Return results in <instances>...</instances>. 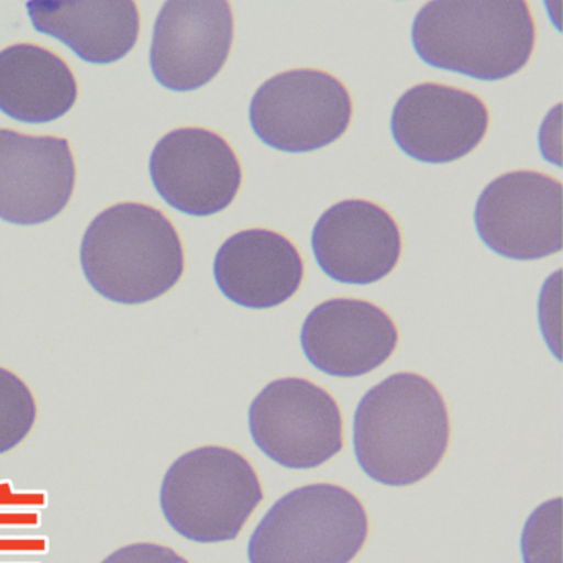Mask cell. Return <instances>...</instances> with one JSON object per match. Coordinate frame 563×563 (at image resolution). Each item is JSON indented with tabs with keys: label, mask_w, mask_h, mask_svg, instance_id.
I'll return each instance as SVG.
<instances>
[{
	"label": "cell",
	"mask_w": 563,
	"mask_h": 563,
	"mask_svg": "<svg viewBox=\"0 0 563 563\" xmlns=\"http://www.w3.org/2000/svg\"><path fill=\"white\" fill-rule=\"evenodd\" d=\"M450 418L438 388L410 372L372 387L354 415L358 466L384 486H411L443 460Z\"/></svg>",
	"instance_id": "1"
},
{
	"label": "cell",
	"mask_w": 563,
	"mask_h": 563,
	"mask_svg": "<svg viewBox=\"0 0 563 563\" xmlns=\"http://www.w3.org/2000/svg\"><path fill=\"white\" fill-rule=\"evenodd\" d=\"M411 44L438 70L499 81L526 67L536 27L522 0H434L415 18Z\"/></svg>",
	"instance_id": "2"
},
{
	"label": "cell",
	"mask_w": 563,
	"mask_h": 563,
	"mask_svg": "<svg viewBox=\"0 0 563 563\" xmlns=\"http://www.w3.org/2000/svg\"><path fill=\"white\" fill-rule=\"evenodd\" d=\"M80 263L91 288L118 305H144L166 295L184 273L183 242L159 210L120 203L95 217Z\"/></svg>",
	"instance_id": "3"
},
{
	"label": "cell",
	"mask_w": 563,
	"mask_h": 563,
	"mask_svg": "<svg viewBox=\"0 0 563 563\" xmlns=\"http://www.w3.org/2000/svg\"><path fill=\"white\" fill-rule=\"evenodd\" d=\"M262 500L252 464L222 446L197 448L177 457L161 484L164 519L197 543L236 539Z\"/></svg>",
	"instance_id": "4"
},
{
	"label": "cell",
	"mask_w": 563,
	"mask_h": 563,
	"mask_svg": "<svg viewBox=\"0 0 563 563\" xmlns=\"http://www.w3.org/2000/svg\"><path fill=\"white\" fill-rule=\"evenodd\" d=\"M361 500L335 484L283 496L250 537V563H351L367 539Z\"/></svg>",
	"instance_id": "5"
},
{
	"label": "cell",
	"mask_w": 563,
	"mask_h": 563,
	"mask_svg": "<svg viewBox=\"0 0 563 563\" xmlns=\"http://www.w3.org/2000/svg\"><path fill=\"white\" fill-rule=\"evenodd\" d=\"M352 100L344 85L319 70H291L262 85L250 103L253 133L288 154L322 150L347 131Z\"/></svg>",
	"instance_id": "6"
},
{
	"label": "cell",
	"mask_w": 563,
	"mask_h": 563,
	"mask_svg": "<svg viewBox=\"0 0 563 563\" xmlns=\"http://www.w3.org/2000/svg\"><path fill=\"white\" fill-rule=\"evenodd\" d=\"M250 433L265 456L289 470L321 466L342 450L334 398L305 378H279L252 401Z\"/></svg>",
	"instance_id": "7"
},
{
	"label": "cell",
	"mask_w": 563,
	"mask_h": 563,
	"mask_svg": "<svg viewBox=\"0 0 563 563\" xmlns=\"http://www.w3.org/2000/svg\"><path fill=\"white\" fill-rule=\"evenodd\" d=\"M562 184L545 174H504L477 199V235L507 260L532 262L555 255L562 250Z\"/></svg>",
	"instance_id": "8"
},
{
	"label": "cell",
	"mask_w": 563,
	"mask_h": 563,
	"mask_svg": "<svg viewBox=\"0 0 563 563\" xmlns=\"http://www.w3.org/2000/svg\"><path fill=\"white\" fill-rule=\"evenodd\" d=\"M161 199L190 217L222 212L242 186V167L230 144L212 131L183 128L166 134L150 161Z\"/></svg>",
	"instance_id": "9"
},
{
	"label": "cell",
	"mask_w": 563,
	"mask_h": 563,
	"mask_svg": "<svg viewBox=\"0 0 563 563\" xmlns=\"http://www.w3.org/2000/svg\"><path fill=\"white\" fill-rule=\"evenodd\" d=\"M232 44L229 2L170 0L154 24L151 70L167 90H199L220 74Z\"/></svg>",
	"instance_id": "10"
},
{
	"label": "cell",
	"mask_w": 563,
	"mask_h": 563,
	"mask_svg": "<svg viewBox=\"0 0 563 563\" xmlns=\"http://www.w3.org/2000/svg\"><path fill=\"white\" fill-rule=\"evenodd\" d=\"M489 126L486 104L470 91L444 85L410 88L395 104L391 137L401 153L424 164H448L479 146Z\"/></svg>",
	"instance_id": "11"
},
{
	"label": "cell",
	"mask_w": 563,
	"mask_h": 563,
	"mask_svg": "<svg viewBox=\"0 0 563 563\" xmlns=\"http://www.w3.org/2000/svg\"><path fill=\"white\" fill-rule=\"evenodd\" d=\"M67 140L0 130V220L41 225L64 212L75 189Z\"/></svg>",
	"instance_id": "12"
},
{
	"label": "cell",
	"mask_w": 563,
	"mask_h": 563,
	"mask_svg": "<svg viewBox=\"0 0 563 563\" xmlns=\"http://www.w3.org/2000/svg\"><path fill=\"white\" fill-rule=\"evenodd\" d=\"M311 249L319 268L334 282L372 285L397 266L400 229L382 207L367 200H344L319 217Z\"/></svg>",
	"instance_id": "13"
},
{
	"label": "cell",
	"mask_w": 563,
	"mask_h": 563,
	"mask_svg": "<svg viewBox=\"0 0 563 563\" xmlns=\"http://www.w3.org/2000/svg\"><path fill=\"white\" fill-rule=\"evenodd\" d=\"M397 342L387 312L361 299H329L309 312L301 329L302 352L312 367L339 378L371 374Z\"/></svg>",
	"instance_id": "14"
},
{
	"label": "cell",
	"mask_w": 563,
	"mask_h": 563,
	"mask_svg": "<svg viewBox=\"0 0 563 563\" xmlns=\"http://www.w3.org/2000/svg\"><path fill=\"white\" fill-rule=\"evenodd\" d=\"M305 263L286 236L245 230L230 236L216 255L213 278L222 295L249 309H272L296 295Z\"/></svg>",
	"instance_id": "15"
},
{
	"label": "cell",
	"mask_w": 563,
	"mask_h": 563,
	"mask_svg": "<svg viewBox=\"0 0 563 563\" xmlns=\"http://www.w3.org/2000/svg\"><path fill=\"white\" fill-rule=\"evenodd\" d=\"M27 12L35 31L88 64L120 62L140 35V12L131 0H32Z\"/></svg>",
	"instance_id": "16"
},
{
	"label": "cell",
	"mask_w": 563,
	"mask_h": 563,
	"mask_svg": "<svg viewBox=\"0 0 563 563\" xmlns=\"http://www.w3.org/2000/svg\"><path fill=\"white\" fill-rule=\"evenodd\" d=\"M78 98L68 65L47 48L19 44L0 52V111L19 123L65 117Z\"/></svg>",
	"instance_id": "17"
},
{
	"label": "cell",
	"mask_w": 563,
	"mask_h": 563,
	"mask_svg": "<svg viewBox=\"0 0 563 563\" xmlns=\"http://www.w3.org/2000/svg\"><path fill=\"white\" fill-rule=\"evenodd\" d=\"M37 405L27 385L0 367V454L21 444L34 428Z\"/></svg>",
	"instance_id": "18"
},
{
	"label": "cell",
	"mask_w": 563,
	"mask_h": 563,
	"mask_svg": "<svg viewBox=\"0 0 563 563\" xmlns=\"http://www.w3.org/2000/svg\"><path fill=\"white\" fill-rule=\"evenodd\" d=\"M523 563H562V499L537 507L520 537Z\"/></svg>",
	"instance_id": "19"
},
{
	"label": "cell",
	"mask_w": 563,
	"mask_h": 563,
	"mask_svg": "<svg viewBox=\"0 0 563 563\" xmlns=\"http://www.w3.org/2000/svg\"><path fill=\"white\" fill-rule=\"evenodd\" d=\"M101 563H189L169 547L157 543H131L114 550Z\"/></svg>",
	"instance_id": "20"
}]
</instances>
